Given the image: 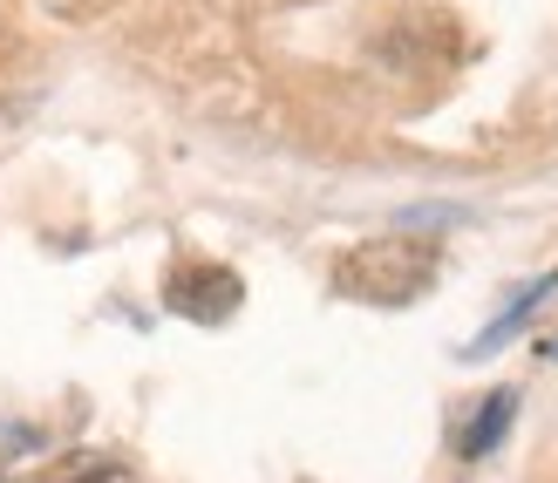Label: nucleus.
<instances>
[{"label": "nucleus", "instance_id": "1", "mask_svg": "<svg viewBox=\"0 0 558 483\" xmlns=\"http://www.w3.org/2000/svg\"><path fill=\"white\" fill-rule=\"evenodd\" d=\"M436 273H442V252L429 239H368V245L341 252L333 293L361 300V306H409L436 287Z\"/></svg>", "mask_w": 558, "mask_h": 483}, {"label": "nucleus", "instance_id": "2", "mask_svg": "<svg viewBox=\"0 0 558 483\" xmlns=\"http://www.w3.org/2000/svg\"><path fill=\"white\" fill-rule=\"evenodd\" d=\"M245 300V287H239V273H226V266H178L171 273V306L184 321H226L232 306Z\"/></svg>", "mask_w": 558, "mask_h": 483}, {"label": "nucleus", "instance_id": "3", "mask_svg": "<svg viewBox=\"0 0 558 483\" xmlns=\"http://www.w3.org/2000/svg\"><path fill=\"white\" fill-rule=\"evenodd\" d=\"M511 415H518V388H490L484 402H477V415L457 430V457L463 463H477V457H490L497 443H505V430H511Z\"/></svg>", "mask_w": 558, "mask_h": 483}, {"label": "nucleus", "instance_id": "4", "mask_svg": "<svg viewBox=\"0 0 558 483\" xmlns=\"http://www.w3.org/2000/svg\"><path fill=\"white\" fill-rule=\"evenodd\" d=\"M551 293H558V273H545V279H532V287H518V293H511V306H505V314H497V321H490V327L477 334V348H470V354H490V348H497V340H511V334H518L524 321H532V314H538V306H545Z\"/></svg>", "mask_w": 558, "mask_h": 483}, {"label": "nucleus", "instance_id": "5", "mask_svg": "<svg viewBox=\"0 0 558 483\" xmlns=\"http://www.w3.org/2000/svg\"><path fill=\"white\" fill-rule=\"evenodd\" d=\"M545 354H551V361H558V340H551V348H545Z\"/></svg>", "mask_w": 558, "mask_h": 483}]
</instances>
